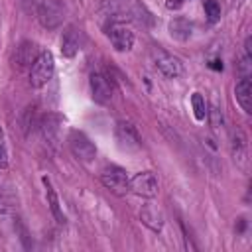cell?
<instances>
[{"instance_id":"obj_16","label":"cell","mask_w":252,"mask_h":252,"mask_svg":"<svg viewBox=\"0 0 252 252\" xmlns=\"http://www.w3.org/2000/svg\"><path fill=\"white\" fill-rule=\"evenodd\" d=\"M169 33L179 41H187L193 35V24L187 18H175L169 22Z\"/></svg>"},{"instance_id":"obj_15","label":"cell","mask_w":252,"mask_h":252,"mask_svg":"<svg viewBox=\"0 0 252 252\" xmlns=\"http://www.w3.org/2000/svg\"><path fill=\"white\" fill-rule=\"evenodd\" d=\"M234 94H236V102L242 106V110L250 114L252 112V83H250L248 77H242L236 83Z\"/></svg>"},{"instance_id":"obj_20","label":"cell","mask_w":252,"mask_h":252,"mask_svg":"<svg viewBox=\"0 0 252 252\" xmlns=\"http://www.w3.org/2000/svg\"><path fill=\"white\" fill-rule=\"evenodd\" d=\"M207 116L211 118V124H213V128H219V126H222V112L219 110V106H211V108H207Z\"/></svg>"},{"instance_id":"obj_18","label":"cell","mask_w":252,"mask_h":252,"mask_svg":"<svg viewBox=\"0 0 252 252\" xmlns=\"http://www.w3.org/2000/svg\"><path fill=\"white\" fill-rule=\"evenodd\" d=\"M191 104H193V114H195V120L203 122L207 118V100L201 93H193L191 96Z\"/></svg>"},{"instance_id":"obj_5","label":"cell","mask_w":252,"mask_h":252,"mask_svg":"<svg viewBox=\"0 0 252 252\" xmlns=\"http://www.w3.org/2000/svg\"><path fill=\"white\" fill-rule=\"evenodd\" d=\"M130 193L154 199L158 195V177L152 171H140L130 177Z\"/></svg>"},{"instance_id":"obj_13","label":"cell","mask_w":252,"mask_h":252,"mask_svg":"<svg viewBox=\"0 0 252 252\" xmlns=\"http://www.w3.org/2000/svg\"><path fill=\"white\" fill-rule=\"evenodd\" d=\"M140 220L154 232H159L163 228V213L158 205L154 203H146L140 211Z\"/></svg>"},{"instance_id":"obj_11","label":"cell","mask_w":252,"mask_h":252,"mask_svg":"<svg viewBox=\"0 0 252 252\" xmlns=\"http://www.w3.org/2000/svg\"><path fill=\"white\" fill-rule=\"evenodd\" d=\"M230 152H232V159L236 161V165L246 167V163H248V138L240 128H234L230 132Z\"/></svg>"},{"instance_id":"obj_12","label":"cell","mask_w":252,"mask_h":252,"mask_svg":"<svg viewBox=\"0 0 252 252\" xmlns=\"http://www.w3.org/2000/svg\"><path fill=\"white\" fill-rule=\"evenodd\" d=\"M61 122H63V120H61L57 114H47V116H43V118L37 122L43 140H45L51 148H57V144H59V140H61V136H59Z\"/></svg>"},{"instance_id":"obj_21","label":"cell","mask_w":252,"mask_h":252,"mask_svg":"<svg viewBox=\"0 0 252 252\" xmlns=\"http://www.w3.org/2000/svg\"><path fill=\"white\" fill-rule=\"evenodd\" d=\"M187 2H191V0H165V6H167L169 10H179V8H183Z\"/></svg>"},{"instance_id":"obj_10","label":"cell","mask_w":252,"mask_h":252,"mask_svg":"<svg viewBox=\"0 0 252 252\" xmlns=\"http://www.w3.org/2000/svg\"><path fill=\"white\" fill-rule=\"evenodd\" d=\"M89 83H91V94H93V100L94 102H98V104L110 102V98H112V85H110V81H108L106 75L94 71L91 75V81Z\"/></svg>"},{"instance_id":"obj_22","label":"cell","mask_w":252,"mask_h":252,"mask_svg":"<svg viewBox=\"0 0 252 252\" xmlns=\"http://www.w3.org/2000/svg\"><path fill=\"white\" fill-rule=\"evenodd\" d=\"M6 163H8V156H6V150L0 146V169L6 167Z\"/></svg>"},{"instance_id":"obj_19","label":"cell","mask_w":252,"mask_h":252,"mask_svg":"<svg viewBox=\"0 0 252 252\" xmlns=\"http://www.w3.org/2000/svg\"><path fill=\"white\" fill-rule=\"evenodd\" d=\"M203 8H205V16H207V20L211 24L219 22V18H220V4L217 0H205Z\"/></svg>"},{"instance_id":"obj_8","label":"cell","mask_w":252,"mask_h":252,"mask_svg":"<svg viewBox=\"0 0 252 252\" xmlns=\"http://www.w3.org/2000/svg\"><path fill=\"white\" fill-rule=\"evenodd\" d=\"M154 65H156V69H158L163 77H167V79H175V77H179V75L183 73V63H181V59L175 57V55H171V53H165V51H158V53H156Z\"/></svg>"},{"instance_id":"obj_6","label":"cell","mask_w":252,"mask_h":252,"mask_svg":"<svg viewBox=\"0 0 252 252\" xmlns=\"http://www.w3.org/2000/svg\"><path fill=\"white\" fill-rule=\"evenodd\" d=\"M106 35H108L112 47L116 51H120V53L130 51L132 45H134V33L126 26H122V24H110V26H106Z\"/></svg>"},{"instance_id":"obj_23","label":"cell","mask_w":252,"mask_h":252,"mask_svg":"<svg viewBox=\"0 0 252 252\" xmlns=\"http://www.w3.org/2000/svg\"><path fill=\"white\" fill-rule=\"evenodd\" d=\"M211 67L213 69H222V63L220 61H211Z\"/></svg>"},{"instance_id":"obj_3","label":"cell","mask_w":252,"mask_h":252,"mask_svg":"<svg viewBox=\"0 0 252 252\" xmlns=\"http://www.w3.org/2000/svg\"><path fill=\"white\" fill-rule=\"evenodd\" d=\"M100 181H102V185L110 191V193H114V195H126V193H130V177H128V173H126V169H122V167H118V165H108V167H104L102 169V173H100Z\"/></svg>"},{"instance_id":"obj_9","label":"cell","mask_w":252,"mask_h":252,"mask_svg":"<svg viewBox=\"0 0 252 252\" xmlns=\"http://www.w3.org/2000/svg\"><path fill=\"white\" fill-rule=\"evenodd\" d=\"M116 142H118V148L126 150V152L138 150L142 146L140 134H138L136 126H132L130 122H118L116 124Z\"/></svg>"},{"instance_id":"obj_4","label":"cell","mask_w":252,"mask_h":252,"mask_svg":"<svg viewBox=\"0 0 252 252\" xmlns=\"http://www.w3.org/2000/svg\"><path fill=\"white\" fill-rule=\"evenodd\" d=\"M67 142H69L71 154H73L79 161L91 163V161L96 158V148H94V144H93V142L89 140V136L83 134L81 130H71Z\"/></svg>"},{"instance_id":"obj_2","label":"cell","mask_w":252,"mask_h":252,"mask_svg":"<svg viewBox=\"0 0 252 252\" xmlns=\"http://www.w3.org/2000/svg\"><path fill=\"white\" fill-rule=\"evenodd\" d=\"M65 12L67 8L63 0H43L37 6V20L45 30H55L63 24Z\"/></svg>"},{"instance_id":"obj_14","label":"cell","mask_w":252,"mask_h":252,"mask_svg":"<svg viewBox=\"0 0 252 252\" xmlns=\"http://www.w3.org/2000/svg\"><path fill=\"white\" fill-rule=\"evenodd\" d=\"M81 49V30L69 26L61 35V53L63 57H75Z\"/></svg>"},{"instance_id":"obj_1","label":"cell","mask_w":252,"mask_h":252,"mask_svg":"<svg viewBox=\"0 0 252 252\" xmlns=\"http://www.w3.org/2000/svg\"><path fill=\"white\" fill-rule=\"evenodd\" d=\"M53 75H55V59L51 51H39L33 65L30 67V85L39 89L47 85L53 79Z\"/></svg>"},{"instance_id":"obj_7","label":"cell","mask_w":252,"mask_h":252,"mask_svg":"<svg viewBox=\"0 0 252 252\" xmlns=\"http://www.w3.org/2000/svg\"><path fill=\"white\" fill-rule=\"evenodd\" d=\"M39 55V49L33 41H22L16 49H14V55H12V65L18 69V71H24V69H30L35 61V57Z\"/></svg>"},{"instance_id":"obj_17","label":"cell","mask_w":252,"mask_h":252,"mask_svg":"<svg viewBox=\"0 0 252 252\" xmlns=\"http://www.w3.org/2000/svg\"><path fill=\"white\" fill-rule=\"evenodd\" d=\"M41 181H43V185H45L47 203H49V209H51V213H53L55 220H57V222H65V215H63V211H61V205H59V197H57V193H55V189H53L51 181H49L47 177H43Z\"/></svg>"}]
</instances>
